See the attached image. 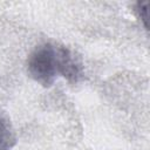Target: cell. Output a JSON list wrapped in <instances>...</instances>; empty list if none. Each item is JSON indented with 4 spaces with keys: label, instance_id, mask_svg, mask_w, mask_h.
<instances>
[{
    "label": "cell",
    "instance_id": "cell-1",
    "mask_svg": "<svg viewBox=\"0 0 150 150\" xmlns=\"http://www.w3.org/2000/svg\"><path fill=\"white\" fill-rule=\"evenodd\" d=\"M29 76L42 87H50L60 76L77 82L82 75L81 63L66 47L46 42L29 54L27 60Z\"/></svg>",
    "mask_w": 150,
    "mask_h": 150
},
{
    "label": "cell",
    "instance_id": "cell-2",
    "mask_svg": "<svg viewBox=\"0 0 150 150\" xmlns=\"http://www.w3.org/2000/svg\"><path fill=\"white\" fill-rule=\"evenodd\" d=\"M15 143V136L8 123L0 116V150H9Z\"/></svg>",
    "mask_w": 150,
    "mask_h": 150
}]
</instances>
